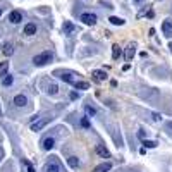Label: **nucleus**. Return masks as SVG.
<instances>
[{
    "instance_id": "14",
    "label": "nucleus",
    "mask_w": 172,
    "mask_h": 172,
    "mask_svg": "<svg viewBox=\"0 0 172 172\" xmlns=\"http://www.w3.org/2000/svg\"><path fill=\"white\" fill-rule=\"evenodd\" d=\"M54 144H55L54 138H45V139H43V150H52Z\"/></svg>"
},
{
    "instance_id": "21",
    "label": "nucleus",
    "mask_w": 172,
    "mask_h": 172,
    "mask_svg": "<svg viewBox=\"0 0 172 172\" xmlns=\"http://www.w3.org/2000/svg\"><path fill=\"white\" fill-rule=\"evenodd\" d=\"M67 164L72 167V169H76L77 165H79V160H77V157H69L67 158Z\"/></svg>"
},
{
    "instance_id": "4",
    "label": "nucleus",
    "mask_w": 172,
    "mask_h": 172,
    "mask_svg": "<svg viewBox=\"0 0 172 172\" xmlns=\"http://www.w3.org/2000/svg\"><path fill=\"white\" fill-rule=\"evenodd\" d=\"M134 54H136V45H134V43H129L127 48H126V60L131 62L133 57H134Z\"/></svg>"
},
{
    "instance_id": "31",
    "label": "nucleus",
    "mask_w": 172,
    "mask_h": 172,
    "mask_svg": "<svg viewBox=\"0 0 172 172\" xmlns=\"http://www.w3.org/2000/svg\"><path fill=\"white\" fill-rule=\"evenodd\" d=\"M136 2H139V0H136Z\"/></svg>"
},
{
    "instance_id": "11",
    "label": "nucleus",
    "mask_w": 172,
    "mask_h": 172,
    "mask_svg": "<svg viewBox=\"0 0 172 172\" xmlns=\"http://www.w3.org/2000/svg\"><path fill=\"white\" fill-rule=\"evenodd\" d=\"M62 31H64V34H71L72 31H74V24H72L71 21H64V26H62Z\"/></svg>"
},
{
    "instance_id": "16",
    "label": "nucleus",
    "mask_w": 172,
    "mask_h": 172,
    "mask_svg": "<svg viewBox=\"0 0 172 172\" xmlns=\"http://www.w3.org/2000/svg\"><path fill=\"white\" fill-rule=\"evenodd\" d=\"M12 54H14L12 43H5V45H4V55H7V57H9V55H12Z\"/></svg>"
},
{
    "instance_id": "29",
    "label": "nucleus",
    "mask_w": 172,
    "mask_h": 172,
    "mask_svg": "<svg viewBox=\"0 0 172 172\" xmlns=\"http://www.w3.org/2000/svg\"><path fill=\"white\" fill-rule=\"evenodd\" d=\"M169 48H171V52H172V43H171V45H169Z\"/></svg>"
},
{
    "instance_id": "8",
    "label": "nucleus",
    "mask_w": 172,
    "mask_h": 172,
    "mask_svg": "<svg viewBox=\"0 0 172 172\" xmlns=\"http://www.w3.org/2000/svg\"><path fill=\"white\" fill-rule=\"evenodd\" d=\"M110 169H112V164L110 162H103V164L96 165L95 169H93V172H109Z\"/></svg>"
},
{
    "instance_id": "30",
    "label": "nucleus",
    "mask_w": 172,
    "mask_h": 172,
    "mask_svg": "<svg viewBox=\"0 0 172 172\" xmlns=\"http://www.w3.org/2000/svg\"><path fill=\"white\" fill-rule=\"evenodd\" d=\"M0 14H2V9H0Z\"/></svg>"
},
{
    "instance_id": "9",
    "label": "nucleus",
    "mask_w": 172,
    "mask_h": 172,
    "mask_svg": "<svg viewBox=\"0 0 172 172\" xmlns=\"http://www.w3.org/2000/svg\"><path fill=\"white\" fill-rule=\"evenodd\" d=\"M96 153H98L102 158H109V157H110V151L107 150L103 144H96Z\"/></svg>"
},
{
    "instance_id": "2",
    "label": "nucleus",
    "mask_w": 172,
    "mask_h": 172,
    "mask_svg": "<svg viewBox=\"0 0 172 172\" xmlns=\"http://www.w3.org/2000/svg\"><path fill=\"white\" fill-rule=\"evenodd\" d=\"M79 19H81L84 24H88V26H93V24H96V16H95V14H91V12L81 14V17H79Z\"/></svg>"
},
{
    "instance_id": "28",
    "label": "nucleus",
    "mask_w": 172,
    "mask_h": 172,
    "mask_svg": "<svg viewBox=\"0 0 172 172\" xmlns=\"http://www.w3.org/2000/svg\"><path fill=\"white\" fill-rule=\"evenodd\" d=\"M77 98V93H71V100H76Z\"/></svg>"
},
{
    "instance_id": "15",
    "label": "nucleus",
    "mask_w": 172,
    "mask_h": 172,
    "mask_svg": "<svg viewBox=\"0 0 172 172\" xmlns=\"http://www.w3.org/2000/svg\"><path fill=\"white\" fill-rule=\"evenodd\" d=\"M121 54H122V52H121V47H119V45H114V47H112V59L117 60V59L121 57Z\"/></svg>"
},
{
    "instance_id": "5",
    "label": "nucleus",
    "mask_w": 172,
    "mask_h": 172,
    "mask_svg": "<svg viewBox=\"0 0 172 172\" xmlns=\"http://www.w3.org/2000/svg\"><path fill=\"white\" fill-rule=\"evenodd\" d=\"M162 31H164V34L167 36V38H171V36H172V21L171 19L164 21V24H162Z\"/></svg>"
},
{
    "instance_id": "18",
    "label": "nucleus",
    "mask_w": 172,
    "mask_h": 172,
    "mask_svg": "<svg viewBox=\"0 0 172 172\" xmlns=\"http://www.w3.org/2000/svg\"><path fill=\"white\" fill-rule=\"evenodd\" d=\"M60 77H62V79H64V81H66V83H71V84H74V77H72V74H71V72H64V74H62L60 76Z\"/></svg>"
},
{
    "instance_id": "13",
    "label": "nucleus",
    "mask_w": 172,
    "mask_h": 172,
    "mask_svg": "<svg viewBox=\"0 0 172 172\" xmlns=\"http://www.w3.org/2000/svg\"><path fill=\"white\" fill-rule=\"evenodd\" d=\"M14 103L17 105V107H24L28 103V98L24 95H16V98H14Z\"/></svg>"
},
{
    "instance_id": "17",
    "label": "nucleus",
    "mask_w": 172,
    "mask_h": 172,
    "mask_svg": "<svg viewBox=\"0 0 172 172\" xmlns=\"http://www.w3.org/2000/svg\"><path fill=\"white\" fill-rule=\"evenodd\" d=\"M74 88H76V89H88L89 84H88L86 81H76V83H74Z\"/></svg>"
},
{
    "instance_id": "7",
    "label": "nucleus",
    "mask_w": 172,
    "mask_h": 172,
    "mask_svg": "<svg viewBox=\"0 0 172 172\" xmlns=\"http://www.w3.org/2000/svg\"><path fill=\"white\" fill-rule=\"evenodd\" d=\"M47 119H38L36 122H33L31 124V131H40V129H43L45 126H47Z\"/></svg>"
},
{
    "instance_id": "10",
    "label": "nucleus",
    "mask_w": 172,
    "mask_h": 172,
    "mask_svg": "<svg viewBox=\"0 0 172 172\" xmlns=\"http://www.w3.org/2000/svg\"><path fill=\"white\" fill-rule=\"evenodd\" d=\"M34 33H36V24H33V22H28L26 26H24V34H28V36H33Z\"/></svg>"
},
{
    "instance_id": "3",
    "label": "nucleus",
    "mask_w": 172,
    "mask_h": 172,
    "mask_svg": "<svg viewBox=\"0 0 172 172\" xmlns=\"http://www.w3.org/2000/svg\"><path fill=\"white\" fill-rule=\"evenodd\" d=\"M45 172H62V167L57 160H50V162L45 165Z\"/></svg>"
},
{
    "instance_id": "24",
    "label": "nucleus",
    "mask_w": 172,
    "mask_h": 172,
    "mask_svg": "<svg viewBox=\"0 0 172 172\" xmlns=\"http://www.w3.org/2000/svg\"><path fill=\"white\" fill-rule=\"evenodd\" d=\"M81 126L84 127V129H89V127H91V124H89L88 117H83V119H81Z\"/></svg>"
},
{
    "instance_id": "26",
    "label": "nucleus",
    "mask_w": 172,
    "mask_h": 172,
    "mask_svg": "<svg viewBox=\"0 0 172 172\" xmlns=\"http://www.w3.org/2000/svg\"><path fill=\"white\" fill-rule=\"evenodd\" d=\"M12 76H9V74H5V77H4V84H5V86H10V84H12Z\"/></svg>"
},
{
    "instance_id": "25",
    "label": "nucleus",
    "mask_w": 172,
    "mask_h": 172,
    "mask_svg": "<svg viewBox=\"0 0 172 172\" xmlns=\"http://www.w3.org/2000/svg\"><path fill=\"white\" fill-rule=\"evenodd\" d=\"M143 144H144V148H155V146H157V143H155V141H150V139H144Z\"/></svg>"
},
{
    "instance_id": "20",
    "label": "nucleus",
    "mask_w": 172,
    "mask_h": 172,
    "mask_svg": "<svg viewBox=\"0 0 172 172\" xmlns=\"http://www.w3.org/2000/svg\"><path fill=\"white\" fill-rule=\"evenodd\" d=\"M50 95H57L59 93V86L55 84V83H50V86H48V89H47Z\"/></svg>"
},
{
    "instance_id": "19",
    "label": "nucleus",
    "mask_w": 172,
    "mask_h": 172,
    "mask_svg": "<svg viewBox=\"0 0 172 172\" xmlns=\"http://www.w3.org/2000/svg\"><path fill=\"white\" fill-rule=\"evenodd\" d=\"M7 71H9V62H0V77L5 76Z\"/></svg>"
},
{
    "instance_id": "27",
    "label": "nucleus",
    "mask_w": 172,
    "mask_h": 172,
    "mask_svg": "<svg viewBox=\"0 0 172 172\" xmlns=\"http://www.w3.org/2000/svg\"><path fill=\"white\" fill-rule=\"evenodd\" d=\"M24 164L28 165V172H34V167H33L31 164H29V162H24Z\"/></svg>"
},
{
    "instance_id": "23",
    "label": "nucleus",
    "mask_w": 172,
    "mask_h": 172,
    "mask_svg": "<svg viewBox=\"0 0 172 172\" xmlns=\"http://www.w3.org/2000/svg\"><path fill=\"white\" fill-rule=\"evenodd\" d=\"M84 112H86L89 117H91V115H96V110L93 109V107H89V105H86V107H84Z\"/></svg>"
},
{
    "instance_id": "22",
    "label": "nucleus",
    "mask_w": 172,
    "mask_h": 172,
    "mask_svg": "<svg viewBox=\"0 0 172 172\" xmlns=\"http://www.w3.org/2000/svg\"><path fill=\"white\" fill-rule=\"evenodd\" d=\"M109 21L112 22V24H115V26H122V24H124V21L121 19V17H115V16H112Z\"/></svg>"
},
{
    "instance_id": "1",
    "label": "nucleus",
    "mask_w": 172,
    "mask_h": 172,
    "mask_svg": "<svg viewBox=\"0 0 172 172\" xmlns=\"http://www.w3.org/2000/svg\"><path fill=\"white\" fill-rule=\"evenodd\" d=\"M50 60H52V54H50V52H41V54L34 55L33 64H34V66H38V67H41V66L48 64Z\"/></svg>"
},
{
    "instance_id": "12",
    "label": "nucleus",
    "mask_w": 172,
    "mask_h": 172,
    "mask_svg": "<svg viewBox=\"0 0 172 172\" xmlns=\"http://www.w3.org/2000/svg\"><path fill=\"white\" fill-rule=\"evenodd\" d=\"M93 79L95 81H105L107 79V74H105V71H93Z\"/></svg>"
},
{
    "instance_id": "6",
    "label": "nucleus",
    "mask_w": 172,
    "mask_h": 172,
    "mask_svg": "<svg viewBox=\"0 0 172 172\" xmlns=\"http://www.w3.org/2000/svg\"><path fill=\"white\" fill-rule=\"evenodd\" d=\"M9 21H10V22H14V24H17V22H21V21H22V14H21L19 10H12V12L9 14Z\"/></svg>"
}]
</instances>
